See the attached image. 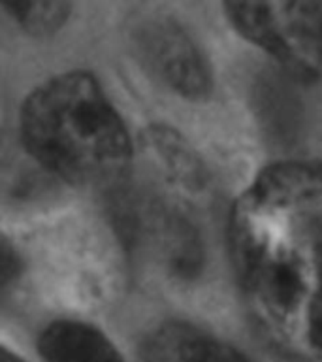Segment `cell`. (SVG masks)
Segmentation results:
<instances>
[{
  "label": "cell",
  "instance_id": "cell-6",
  "mask_svg": "<svg viewBox=\"0 0 322 362\" xmlns=\"http://www.w3.org/2000/svg\"><path fill=\"white\" fill-rule=\"evenodd\" d=\"M45 362H124L98 328L79 321H55L38 339Z\"/></svg>",
  "mask_w": 322,
  "mask_h": 362
},
{
  "label": "cell",
  "instance_id": "cell-8",
  "mask_svg": "<svg viewBox=\"0 0 322 362\" xmlns=\"http://www.w3.org/2000/svg\"><path fill=\"white\" fill-rule=\"evenodd\" d=\"M225 11L243 38L264 49L288 70V49L277 25L273 2H228Z\"/></svg>",
  "mask_w": 322,
  "mask_h": 362
},
{
  "label": "cell",
  "instance_id": "cell-12",
  "mask_svg": "<svg viewBox=\"0 0 322 362\" xmlns=\"http://www.w3.org/2000/svg\"><path fill=\"white\" fill-rule=\"evenodd\" d=\"M0 362H25L19 355H16L13 351H10L4 345H0Z\"/></svg>",
  "mask_w": 322,
  "mask_h": 362
},
{
  "label": "cell",
  "instance_id": "cell-9",
  "mask_svg": "<svg viewBox=\"0 0 322 362\" xmlns=\"http://www.w3.org/2000/svg\"><path fill=\"white\" fill-rule=\"evenodd\" d=\"M147 147L155 158L162 163V168L174 177V181L189 191H202L205 185L203 166L177 132L160 127L153 129L147 134Z\"/></svg>",
  "mask_w": 322,
  "mask_h": 362
},
{
  "label": "cell",
  "instance_id": "cell-11",
  "mask_svg": "<svg viewBox=\"0 0 322 362\" xmlns=\"http://www.w3.org/2000/svg\"><path fill=\"white\" fill-rule=\"evenodd\" d=\"M21 268L23 262L17 249L4 236H0V291L16 281Z\"/></svg>",
  "mask_w": 322,
  "mask_h": 362
},
{
  "label": "cell",
  "instance_id": "cell-5",
  "mask_svg": "<svg viewBox=\"0 0 322 362\" xmlns=\"http://www.w3.org/2000/svg\"><path fill=\"white\" fill-rule=\"evenodd\" d=\"M277 25L288 49V72L322 76V2H277Z\"/></svg>",
  "mask_w": 322,
  "mask_h": 362
},
{
  "label": "cell",
  "instance_id": "cell-3",
  "mask_svg": "<svg viewBox=\"0 0 322 362\" xmlns=\"http://www.w3.org/2000/svg\"><path fill=\"white\" fill-rule=\"evenodd\" d=\"M134 44L143 64L177 95L202 100L211 93L213 78L205 57L174 19L143 21L136 28Z\"/></svg>",
  "mask_w": 322,
  "mask_h": 362
},
{
  "label": "cell",
  "instance_id": "cell-7",
  "mask_svg": "<svg viewBox=\"0 0 322 362\" xmlns=\"http://www.w3.org/2000/svg\"><path fill=\"white\" fill-rule=\"evenodd\" d=\"M53 180L21 138L11 141L0 134V198L8 202H30L44 194Z\"/></svg>",
  "mask_w": 322,
  "mask_h": 362
},
{
  "label": "cell",
  "instance_id": "cell-4",
  "mask_svg": "<svg viewBox=\"0 0 322 362\" xmlns=\"http://www.w3.org/2000/svg\"><path fill=\"white\" fill-rule=\"evenodd\" d=\"M141 362H251L236 347L189 322L155 328L141 345Z\"/></svg>",
  "mask_w": 322,
  "mask_h": 362
},
{
  "label": "cell",
  "instance_id": "cell-10",
  "mask_svg": "<svg viewBox=\"0 0 322 362\" xmlns=\"http://www.w3.org/2000/svg\"><path fill=\"white\" fill-rule=\"evenodd\" d=\"M2 6L25 30L38 36L59 30L70 16L66 2H4Z\"/></svg>",
  "mask_w": 322,
  "mask_h": 362
},
{
  "label": "cell",
  "instance_id": "cell-2",
  "mask_svg": "<svg viewBox=\"0 0 322 362\" xmlns=\"http://www.w3.org/2000/svg\"><path fill=\"white\" fill-rule=\"evenodd\" d=\"M21 141L55 180L109 183L129 168V130L89 72H66L32 90Z\"/></svg>",
  "mask_w": 322,
  "mask_h": 362
},
{
  "label": "cell",
  "instance_id": "cell-1",
  "mask_svg": "<svg viewBox=\"0 0 322 362\" xmlns=\"http://www.w3.org/2000/svg\"><path fill=\"white\" fill-rule=\"evenodd\" d=\"M228 228L260 338L287 358L322 362V158L262 170L234 204Z\"/></svg>",
  "mask_w": 322,
  "mask_h": 362
}]
</instances>
